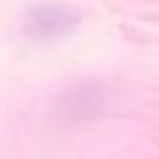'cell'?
Segmentation results:
<instances>
[{
	"label": "cell",
	"mask_w": 159,
	"mask_h": 159,
	"mask_svg": "<svg viewBox=\"0 0 159 159\" xmlns=\"http://www.w3.org/2000/svg\"><path fill=\"white\" fill-rule=\"evenodd\" d=\"M80 27V9L68 3H39L21 18V33L33 41H56Z\"/></svg>",
	"instance_id": "obj_1"
}]
</instances>
